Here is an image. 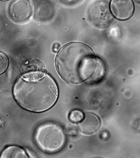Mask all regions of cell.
<instances>
[{
    "label": "cell",
    "instance_id": "1",
    "mask_svg": "<svg viewBox=\"0 0 140 158\" xmlns=\"http://www.w3.org/2000/svg\"><path fill=\"white\" fill-rule=\"evenodd\" d=\"M98 59L92 48L81 42L69 43L57 54L55 64L65 82L78 84L90 80L97 68Z\"/></svg>",
    "mask_w": 140,
    "mask_h": 158
},
{
    "label": "cell",
    "instance_id": "2",
    "mask_svg": "<svg viewBox=\"0 0 140 158\" xmlns=\"http://www.w3.org/2000/svg\"><path fill=\"white\" fill-rule=\"evenodd\" d=\"M13 94L21 107L40 113L55 105L58 97V89L55 81L46 73L35 80L19 79L14 85Z\"/></svg>",
    "mask_w": 140,
    "mask_h": 158
},
{
    "label": "cell",
    "instance_id": "3",
    "mask_svg": "<svg viewBox=\"0 0 140 158\" xmlns=\"http://www.w3.org/2000/svg\"><path fill=\"white\" fill-rule=\"evenodd\" d=\"M34 138L37 147L48 153L58 152L64 147L67 141L62 126L52 121L38 126L34 132Z\"/></svg>",
    "mask_w": 140,
    "mask_h": 158
},
{
    "label": "cell",
    "instance_id": "4",
    "mask_svg": "<svg viewBox=\"0 0 140 158\" xmlns=\"http://www.w3.org/2000/svg\"><path fill=\"white\" fill-rule=\"evenodd\" d=\"M89 17L91 22L95 26L105 27L108 26L113 20L109 3L104 1L95 2L89 9Z\"/></svg>",
    "mask_w": 140,
    "mask_h": 158
},
{
    "label": "cell",
    "instance_id": "5",
    "mask_svg": "<svg viewBox=\"0 0 140 158\" xmlns=\"http://www.w3.org/2000/svg\"><path fill=\"white\" fill-rule=\"evenodd\" d=\"M20 73L24 80H33L39 78L47 73L43 62L37 59L29 58L22 62Z\"/></svg>",
    "mask_w": 140,
    "mask_h": 158
},
{
    "label": "cell",
    "instance_id": "6",
    "mask_svg": "<svg viewBox=\"0 0 140 158\" xmlns=\"http://www.w3.org/2000/svg\"><path fill=\"white\" fill-rule=\"evenodd\" d=\"M33 12V8L28 1H15L11 3L9 8L10 17L16 22H26L30 19Z\"/></svg>",
    "mask_w": 140,
    "mask_h": 158
},
{
    "label": "cell",
    "instance_id": "7",
    "mask_svg": "<svg viewBox=\"0 0 140 158\" xmlns=\"http://www.w3.org/2000/svg\"><path fill=\"white\" fill-rule=\"evenodd\" d=\"M110 7L114 15L121 20L130 18L134 11V6L131 1H113Z\"/></svg>",
    "mask_w": 140,
    "mask_h": 158
},
{
    "label": "cell",
    "instance_id": "8",
    "mask_svg": "<svg viewBox=\"0 0 140 158\" xmlns=\"http://www.w3.org/2000/svg\"><path fill=\"white\" fill-rule=\"evenodd\" d=\"M101 121L98 117L93 113H88L83 120L79 123V130L82 133L91 134L95 132L100 127Z\"/></svg>",
    "mask_w": 140,
    "mask_h": 158
},
{
    "label": "cell",
    "instance_id": "9",
    "mask_svg": "<svg viewBox=\"0 0 140 158\" xmlns=\"http://www.w3.org/2000/svg\"><path fill=\"white\" fill-rule=\"evenodd\" d=\"M27 154L21 148L14 145L7 146L2 152V158H27Z\"/></svg>",
    "mask_w": 140,
    "mask_h": 158
},
{
    "label": "cell",
    "instance_id": "10",
    "mask_svg": "<svg viewBox=\"0 0 140 158\" xmlns=\"http://www.w3.org/2000/svg\"><path fill=\"white\" fill-rule=\"evenodd\" d=\"M84 116L85 115L81 110L76 109L70 111L68 116V118L71 122L78 123L83 120Z\"/></svg>",
    "mask_w": 140,
    "mask_h": 158
},
{
    "label": "cell",
    "instance_id": "11",
    "mask_svg": "<svg viewBox=\"0 0 140 158\" xmlns=\"http://www.w3.org/2000/svg\"><path fill=\"white\" fill-rule=\"evenodd\" d=\"M9 61L6 54L0 52V74L4 73L8 68Z\"/></svg>",
    "mask_w": 140,
    "mask_h": 158
},
{
    "label": "cell",
    "instance_id": "12",
    "mask_svg": "<svg viewBox=\"0 0 140 158\" xmlns=\"http://www.w3.org/2000/svg\"><path fill=\"white\" fill-rule=\"evenodd\" d=\"M61 48V45L59 43L55 42L54 44L52 46V50L54 52H57Z\"/></svg>",
    "mask_w": 140,
    "mask_h": 158
}]
</instances>
